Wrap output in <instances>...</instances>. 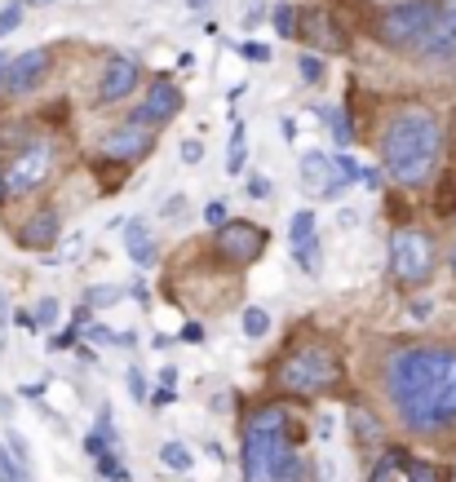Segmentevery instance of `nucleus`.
Segmentation results:
<instances>
[{
  "label": "nucleus",
  "instance_id": "obj_14",
  "mask_svg": "<svg viewBox=\"0 0 456 482\" xmlns=\"http://www.w3.org/2000/svg\"><path fill=\"white\" fill-rule=\"evenodd\" d=\"M137 80H142V71H137V62H133V58H112V62L103 67L98 98H103V102H124V98L137 89Z\"/></svg>",
  "mask_w": 456,
  "mask_h": 482
},
{
  "label": "nucleus",
  "instance_id": "obj_2",
  "mask_svg": "<svg viewBox=\"0 0 456 482\" xmlns=\"http://www.w3.org/2000/svg\"><path fill=\"white\" fill-rule=\"evenodd\" d=\"M439 155H444V128L426 107H408L386 124L381 159L399 186H426L439 168Z\"/></svg>",
  "mask_w": 456,
  "mask_h": 482
},
{
  "label": "nucleus",
  "instance_id": "obj_41",
  "mask_svg": "<svg viewBox=\"0 0 456 482\" xmlns=\"http://www.w3.org/2000/svg\"><path fill=\"white\" fill-rule=\"evenodd\" d=\"M279 133H284V142H297V124L288 120V116L279 120Z\"/></svg>",
  "mask_w": 456,
  "mask_h": 482
},
{
  "label": "nucleus",
  "instance_id": "obj_32",
  "mask_svg": "<svg viewBox=\"0 0 456 482\" xmlns=\"http://www.w3.org/2000/svg\"><path fill=\"white\" fill-rule=\"evenodd\" d=\"M187 208H191V204H187V195H169V200H164V208H160V217L178 222V217H187Z\"/></svg>",
  "mask_w": 456,
  "mask_h": 482
},
{
  "label": "nucleus",
  "instance_id": "obj_29",
  "mask_svg": "<svg viewBox=\"0 0 456 482\" xmlns=\"http://www.w3.org/2000/svg\"><path fill=\"white\" fill-rule=\"evenodd\" d=\"M0 482H27V470L4 452V443H0Z\"/></svg>",
  "mask_w": 456,
  "mask_h": 482
},
{
  "label": "nucleus",
  "instance_id": "obj_45",
  "mask_svg": "<svg viewBox=\"0 0 456 482\" xmlns=\"http://www.w3.org/2000/svg\"><path fill=\"white\" fill-rule=\"evenodd\" d=\"M27 4H36V9H49V4H58V0H27Z\"/></svg>",
  "mask_w": 456,
  "mask_h": 482
},
{
  "label": "nucleus",
  "instance_id": "obj_26",
  "mask_svg": "<svg viewBox=\"0 0 456 482\" xmlns=\"http://www.w3.org/2000/svg\"><path fill=\"white\" fill-rule=\"evenodd\" d=\"M403 478L408 482H448V474L439 465H430V461H408L403 465Z\"/></svg>",
  "mask_w": 456,
  "mask_h": 482
},
{
  "label": "nucleus",
  "instance_id": "obj_22",
  "mask_svg": "<svg viewBox=\"0 0 456 482\" xmlns=\"http://www.w3.org/2000/svg\"><path fill=\"white\" fill-rule=\"evenodd\" d=\"M435 213L439 217H456V173H444L435 186Z\"/></svg>",
  "mask_w": 456,
  "mask_h": 482
},
{
  "label": "nucleus",
  "instance_id": "obj_18",
  "mask_svg": "<svg viewBox=\"0 0 456 482\" xmlns=\"http://www.w3.org/2000/svg\"><path fill=\"white\" fill-rule=\"evenodd\" d=\"M160 465H164L169 474H191V470H195V452H191L187 443H164V447H160Z\"/></svg>",
  "mask_w": 456,
  "mask_h": 482
},
{
  "label": "nucleus",
  "instance_id": "obj_39",
  "mask_svg": "<svg viewBox=\"0 0 456 482\" xmlns=\"http://www.w3.org/2000/svg\"><path fill=\"white\" fill-rule=\"evenodd\" d=\"M160 385H164V389H173V385H178V367H173V363H169V367H160Z\"/></svg>",
  "mask_w": 456,
  "mask_h": 482
},
{
  "label": "nucleus",
  "instance_id": "obj_34",
  "mask_svg": "<svg viewBox=\"0 0 456 482\" xmlns=\"http://www.w3.org/2000/svg\"><path fill=\"white\" fill-rule=\"evenodd\" d=\"M239 53H244L248 62H270V49H266V45H257V40H244V45H239Z\"/></svg>",
  "mask_w": 456,
  "mask_h": 482
},
{
  "label": "nucleus",
  "instance_id": "obj_17",
  "mask_svg": "<svg viewBox=\"0 0 456 482\" xmlns=\"http://www.w3.org/2000/svg\"><path fill=\"white\" fill-rule=\"evenodd\" d=\"M124 248H129V261H133V266H155V261H160V248L151 240L146 222H129V226H124Z\"/></svg>",
  "mask_w": 456,
  "mask_h": 482
},
{
  "label": "nucleus",
  "instance_id": "obj_3",
  "mask_svg": "<svg viewBox=\"0 0 456 482\" xmlns=\"http://www.w3.org/2000/svg\"><path fill=\"white\" fill-rule=\"evenodd\" d=\"M293 412L284 403H266L244 425V482H284L297 478L302 456L288 443Z\"/></svg>",
  "mask_w": 456,
  "mask_h": 482
},
{
  "label": "nucleus",
  "instance_id": "obj_42",
  "mask_svg": "<svg viewBox=\"0 0 456 482\" xmlns=\"http://www.w3.org/2000/svg\"><path fill=\"white\" fill-rule=\"evenodd\" d=\"M261 13H266V9H261V4H253V9H248V13H244V27H248V31H253V27H257V18H261Z\"/></svg>",
  "mask_w": 456,
  "mask_h": 482
},
{
  "label": "nucleus",
  "instance_id": "obj_13",
  "mask_svg": "<svg viewBox=\"0 0 456 482\" xmlns=\"http://www.w3.org/2000/svg\"><path fill=\"white\" fill-rule=\"evenodd\" d=\"M45 71H49V49H27V53L13 58V67L4 76V89L9 94H31L45 80Z\"/></svg>",
  "mask_w": 456,
  "mask_h": 482
},
{
  "label": "nucleus",
  "instance_id": "obj_43",
  "mask_svg": "<svg viewBox=\"0 0 456 482\" xmlns=\"http://www.w3.org/2000/svg\"><path fill=\"white\" fill-rule=\"evenodd\" d=\"M412 319H430V301H417L412 306Z\"/></svg>",
  "mask_w": 456,
  "mask_h": 482
},
{
  "label": "nucleus",
  "instance_id": "obj_10",
  "mask_svg": "<svg viewBox=\"0 0 456 482\" xmlns=\"http://www.w3.org/2000/svg\"><path fill=\"white\" fill-rule=\"evenodd\" d=\"M421 62H456V0H439L435 27L417 49Z\"/></svg>",
  "mask_w": 456,
  "mask_h": 482
},
{
  "label": "nucleus",
  "instance_id": "obj_48",
  "mask_svg": "<svg viewBox=\"0 0 456 482\" xmlns=\"http://www.w3.org/2000/svg\"><path fill=\"white\" fill-rule=\"evenodd\" d=\"M452 482H456V474H452Z\"/></svg>",
  "mask_w": 456,
  "mask_h": 482
},
{
  "label": "nucleus",
  "instance_id": "obj_12",
  "mask_svg": "<svg viewBox=\"0 0 456 482\" xmlns=\"http://www.w3.org/2000/svg\"><path fill=\"white\" fill-rule=\"evenodd\" d=\"M151 128L146 124H137V120H129V124H120V128H112L107 137H103V151L112 155V159H137V155H146L151 151Z\"/></svg>",
  "mask_w": 456,
  "mask_h": 482
},
{
  "label": "nucleus",
  "instance_id": "obj_36",
  "mask_svg": "<svg viewBox=\"0 0 456 482\" xmlns=\"http://www.w3.org/2000/svg\"><path fill=\"white\" fill-rule=\"evenodd\" d=\"M178 151H182V159H187V164H200V159H204V146H200L195 137H187Z\"/></svg>",
  "mask_w": 456,
  "mask_h": 482
},
{
  "label": "nucleus",
  "instance_id": "obj_28",
  "mask_svg": "<svg viewBox=\"0 0 456 482\" xmlns=\"http://www.w3.org/2000/svg\"><path fill=\"white\" fill-rule=\"evenodd\" d=\"M22 4H27V0H9V4L0 9V40H4L9 31H18V22H22Z\"/></svg>",
  "mask_w": 456,
  "mask_h": 482
},
{
  "label": "nucleus",
  "instance_id": "obj_31",
  "mask_svg": "<svg viewBox=\"0 0 456 482\" xmlns=\"http://www.w3.org/2000/svg\"><path fill=\"white\" fill-rule=\"evenodd\" d=\"M227 200H209V204H204V222H209V226H213V231H222V226H227L230 217H227Z\"/></svg>",
  "mask_w": 456,
  "mask_h": 482
},
{
  "label": "nucleus",
  "instance_id": "obj_27",
  "mask_svg": "<svg viewBox=\"0 0 456 482\" xmlns=\"http://www.w3.org/2000/svg\"><path fill=\"white\" fill-rule=\"evenodd\" d=\"M297 67H302V80H306V85H319V80H324V71H328L319 53H302V58H297Z\"/></svg>",
  "mask_w": 456,
  "mask_h": 482
},
{
  "label": "nucleus",
  "instance_id": "obj_44",
  "mask_svg": "<svg viewBox=\"0 0 456 482\" xmlns=\"http://www.w3.org/2000/svg\"><path fill=\"white\" fill-rule=\"evenodd\" d=\"M9 67H13V58H9V53H0V80L9 76Z\"/></svg>",
  "mask_w": 456,
  "mask_h": 482
},
{
  "label": "nucleus",
  "instance_id": "obj_9",
  "mask_svg": "<svg viewBox=\"0 0 456 482\" xmlns=\"http://www.w3.org/2000/svg\"><path fill=\"white\" fill-rule=\"evenodd\" d=\"M266 240H270V235H266L261 226H253V222H227V226L218 231V252L227 257L230 266H248V261L261 257Z\"/></svg>",
  "mask_w": 456,
  "mask_h": 482
},
{
  "label": "nucleus",
  "instance_id": "obj_35",
  "mask_svg": "<svg viewBox=\"0 0 456 482\" xmlns=\"http://www.w3.org/2000/svg\"><path fill=\"white\" fill-rule=\"evenodd\" d=\"M244 191H248V200H266V195H270V182H266L261 173H253V177L244 182Z\"/></svg>",
  "mask_w": 456,
  "mask_h": 482
},
{
  "label": "nucleus",
  "instance_id": "obj_23",
  "mask_svg": "<svg viewBox=\"0 0 456 482\" xmlns=\"http://www.w3.org/2000/svg\"><path fill=\"white\" fill-rule=\"evenodd\" d=\"M306 36H311L315 45H324V49H342V36H333V22L319 18V13L306 18Z\"/></svg>",
  "mask_w": 456,
  "mask_h": 482
},
{
  "label": "nucleus",
  "instance_id": "obj_1",
  "mask_svg": "<svg viewBox=\"0 0 456 482\" xmlns=\"http://www.w3.org/2000/svg\"><path fill=\"white\" fill-rule=\"evenodd\" d=\"M386 398L412 434L456 425V346H399L386 359Z\"/></svg>",
  "mask_w": 456,
  "mask_h": 482
},
{
  "label": "nucleus",
  "instance_id": "obj_15",
  "mask_svg": "<svg viewBox=\"0 0 456 482\" xmlns=\"http://www.w3.org/2000/svg\"><path fill=\"white\" fill-rule=\"evenodd\" d=\"M58 235H62V217H58V208H40V213H31V222L22 226L18 243L31 248V252H49V248L58 243Z\"/></svg>",
  "mask_w": 456,
  "mask_h": 482
},
{
  "label": "nucleus",
  "instance_id": "obj_37",
  "mask_svg": "<svg viewBox=\"0 0 456 482\" xmlns=\"http://www.w3.org/2000/svg\"><path fill=\"white\" fill-rule=\"evenodd\" d=\"M107 301H120V288H89V306H107Z\"/></svg>",
  "mask_w": 456,
  "mask_h": 482
},
{
  "label": "nucleus",
  "instance_id": "obj_30",
  "mask_svg": "<svg viewBox=\"0 0 456 482\" xmlns=\"http://www.w3.org/2000/svg\"><path fill=\"white\" fill-rule=\"evenodd\" d=\"M31 315H36V328H54L58 323V301L54 297H40V306Z\"/></svg>",
  "mask_w": 456,
  "mask_h": 482
},
{
  "label": "nucleus",
  "instance_id": "obj_16",
  "mask_svg": "<svg viewBox=\"0 0 456 482\" xmlns=\"http://www.w3.org/2000/svg\"><path fill=\"white\" fill-rule=\"evenodd\" d=\"M288 248H293V257H297L306 270H315L319 240H315V213H311V208H302V213L288 217Z\"/></svg>",
  "mask_w": 456,
  "mask_h": 482
},
{
  "label": "nucleus",
  "instance_id": "obj_5",
  "mask_svg": "<svg viewBox=\"0 0 456 482\" xmlns=\"http://www.w3.org/2000/svg\"><path fill=\"white\" fill-rule=\"evenodd\" d=\"M342 380V363L328 346H302L279 367V385L288 394H324Z\"/></svg>",
  "mask_w": 456,
  "mask_h": 482
},
{
  "label": "nucleus",
  "instance_id": "obj_20",
  "mask_svg": "<svg viewBox=\"0 0 456 482\" xmlns=\"http://www.w3.org/2000/svg\"><path fill=\"white\" fill-rule=\"evenodd\" d=\"M270 18H275V31H279L284 40L302 36V9H293V4H275V9H270Z\"/></svg>",
  "mask_w": 456,
  "mask_h": 482
},
{
  "label": "nucleus",
  "instance_id": "obj_46",
  "mask_svg": "<svg viewBox=\"0 0 456 482\" xmlns=\"http://www.w3.org/2000/svg\"><path fill=\"white\" fill-rule=\"evenodd\" d=\"M187 4H191V9H204V4H209V0H187Z\"/></svg>",
  "mask_w": 456,
  "mask_h": 482
},
{
  "label": "nucleus",
  "instance_id": "obj_24",
  "mask_svg": "<svg viewBox=\"0 0 456 482\" xmlns=\"http://www.w3.org/2000/svg\"><path fill=\"white\" fill-rule=\"evenodd\" d=\"M239 328H244V337H248V341H261V337L270 332V315H266L261 306H248V310H244V319H239Z\"/></svg>",
  "mask_w": 456,
  "mask_h": 482
},
{
  "label": "nucleus",
  "instance_id": "obj_40",
  "mask_svg": "<svg viewBox=\"0 0 456 482\" xmlns=\"http://www.w3.org/2000/svg\"><path fill=\"white\" fill-rule=\"evenodd\" d=\"M359 182H363V186H372V191H377V186H381V173H377V168H363V173H359Z\"/></svg>",
  "mask_w": 456,
  "mask_h": 482
},
{
  "label": "nucleus",
  "instance_id": "obj_4",
  "mask_svg": "<svg viewBox=\"0 0 456 482\" xmlns=\"http://www.w3.org/2000/svg\"><path fill=\"white\" fill-rule=\"evenodd\" d=\"M439 266V248L426 231L417 226H403L390 235V279L403 283V288H426L430 274Z\"/></svg>",
  "mask_w": 456,
  "mask_h": 482
},
{
  "label": "nucleus",
  "instance_id": "obj_38",
  "mask_svg": "<svg viewBox=\"0 0 456 482\" xmlns=\"http://www.w3.org/2000/svg\"><path fill=\"white\" fill-rule=\"evenodd\" d=\"M182 341L200 346V341H204V328H200V323H187V328H182Z\"/></svg>",
  "mask_w": 456,
  "mask_h": 482
},
{
  "label": "nucleus",
  "instance_id": "obj_11",
  "mask_svg": "<svg viewBox=\"0 0 456 482\" xmlns=\"http://www.w3.org/2000/svg\"><path fill=\"white\" fill-rule=\"evenodd\" d=\"M178 111H182V89H178L173 80H155V85H146V98L137 102L133 120L146 124V128H155V124L173 120Z\"/></svg>",
  "mask_w": 456,
  "mask_h": 482
},
{
  "label": "nucleus",
  "instance_id": "obj_25",
  "mask_svg": "<svg viewBox=\"0 0 456 482\" xmlns=\"http://www.w3.org/2000/svg\"><path fill=\"white\" fill-rule=\"evenodd\" d=\"M403 465H408V452H403V447H390V452L381 456V465L372 470V478L368 482H394V474H399Z\"/></svg>",
  "mask_w": 456,
  "mask_h": 482
},
{
  "label": "nucleus",
  "instance_id": "obj_8",
  "mask_svg": "<svg viewBox=\"0 0 456 482\" xmlns=\"http://www.w3.org/2000/svg\"><path fill=\"white\" fill-rule=\"evenodd\" d=\"M297 173H302V191L315 195V200H337L350 186V177L342 173V159L324 155V151H306L302 164H297Z\"/></svg>",
  "mask_w": 456,
  "mask_h": 482
},
{
  "label": "nucleus",
  "instance_id": "obj_21",
  "mask_svg": "<svg viewBox=\"0 0 456 482\" xmlns=\"http://www.w3.org/2000/svg\"><path fill=\"white\" fill-rule=\"evenodd\" d=\"M244 159H248V133H244V124H235L230 128V151H227V173H244Z\"/></svg>",
  "mask_w": 456,
  "mask_h": 482
},
{
  "label": "nucleus",
  "instance_id": "obj_47",
  "mask_svg": "<svg viewBox=\"0 0 456 482\" xmlns=\"http://www.w3.org/2000/svg\"><path fill=\"white\" fill-rule=\"evenodd\" d=\"M452 270H456V248H452Z\"/></svg>",
  "mask_w": 456,
  "mask_h": 482
},
{
  "label": "nucleus",
  "instance_id": "obj_33",
  "mask_svg": "<svg viewBox=\"0 0 456 482\" xmlns=\"http://www.w3.org/2000/svg\"><path fill=\"white\" fill-rule=\"evenodd\" d=\"M129 394H133L137 403H146V394H151V389H146V376H142V367H129Z\"/></svg>",
  "mask_w": 456,
  "mask_h": 482
},
{
  "label": "nucleus",
  "instance_id": "obj_6",
  "mask_svg": "<svg viewBox=\"0 0 456 482\" xmlns=\"http://www.w3.org/2000/svg\"><path fill=\"white\" fill-rule=\"evenodd\" d=\"M435 13H439V0H399L381 13L377 22V36L390 45V49H403V53H417L421 40L430 36L435 27Z\"/></svg>",
  "mask_w": 456,
  "mask_h": 482
},
{
  "label": "nucleus",
  "instance_id": "obj_7",
  "mask_svg": "<svg viewBox=\"0 0 456 482\" xmlns=\"http://www.w3.org/2000/svg\"><path fill=\"white\" fill-rule=\"evenodd\" d=\"M49 173H54V146L45 142V137H36V142H27L9 164H4V195H27V191H36L40 182H49Z\"/></svg>",
  "mask_w": 456,
  "mask_h": 482
},
{
  "label": "nucleus",
  "instance_id": "obj_19",
  "mask_svg": "<svg viewBox=\"0 0 456 482\" xmlns=\"http://www.w3.org/2000/svg\"><path fill=\"white\" fill-rule=\"evenodd\" d=\"M315 116H319V120H324L328 128H333V142H337V146H350V142H354V128H350V120H345L342 111H337V107L319 102V107H315Z\"/></svg>",
  "mask_w": 456,
  "mask_h": 482
}]
</instances>
